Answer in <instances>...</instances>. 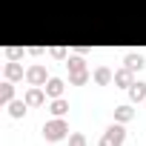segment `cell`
I'll list each match as a JSON object with an SVG mask.
<instances>
[{
    "label": "cell",
    "instance_id": "obj_9",
    "mask_svg": "<svg viewBox=\"0 0 146 146\" xmlns=\"http://www.w3.org/2000/svg\"><path fill=\"white\" fill-rule=\"evenodd\" d=\"M132 117H135L132 106H117V109H115V120H117V123H126V120H132Z\"/></svg>",
    "mask_w": 146,
    "mask_h": 146
},
{
    "label": "cell",
    "instance_id": "obj_15",
    "mask_svg": "<svg viewBox=\"0 0 146 146\" xmlns=\"http://www.w3.org/2000/svg\"><path fill=\"white\" fill-rule=\"evenodd\" d=\"M69 80L75 83V86H80V83H86V80H89V75H86V72H75V75H69Z\"/></svg>",
    "mask_w": 146,
    "mask_h": 146
},
{
    "label": "cell",
    "instance_id": "obj_12",
    "mask_svg": "<svg viewBox=\"0 0 146 146\" xmlns=\"http://www.w3.org/2000/svg\"><path fill=\"white\" fill-rule=\"evenodd\" d=\"M75 72H86V63L80 57H69V75H75Z\"/></svg>",
    "mask_w": 146,
    "mask_h": 146
},
{
    "label": "cell",
    "instance_id": "obj_17",
    "mask_svg": "<svg viewBox=\"0 0 146 146\" xmlns=\"http://www.w3.org/2000/svg\"><path fill=\"white\" fill-rule=\"evenodd\" d=\"M69 146H86V137H83L80 132H78V135H72V137H69Z\"/></svg>",
    "mask_w": 146,
    "mask_h": 146
},
{
    "label": "cell",
    "instance_id": "obj_3",
    "mask_svg": "<svg viewBox=\"0 0 146 146\" xmlns=\"http://www.w3.org/2000/svg\"><path fill=\"white\" fill-rule=\"evenodd\" d=\"M26 80H29L32 86H46V69H43V66H32V69L26 72Z\"/></svg>",
    "mask_w": 146,
    "mask_h": 146
},
{
    "label": "cell",
    "instance_id": "obj_11",
    "mask_svg": "<svg viewBox=\"0 0 146 146\" xmlns=\"http://www.w3.org/2000/svg\"><path fill=\"white\" fill-rule=\"evenodd\" d=\"M66 109H69V103H66L63 98H54V100H52V115H54V117H63Z\"/></svg>",
    "mask_w": 146,
    "mask_h": 146
},
{
    "label": "cell",
    "instance_id": "obj_10",
    "mask_svg": "<svg viewBox=\"0 0 146 146\" xmlns=\"http://www.w3.org/2000/svg\"><path fill=\"white\" fill-rule=\"evenodd\" d=\"M126 69L140 72V69H143V54H126Z\"/></svg>",
    "mask_w": 146,
    "mask_h": 146
},
{
    "label": "cell",
    "instance_id": "obj_2",
    "mask_svg": "<svg viewBox=\"0 0 146 146\" xmlns=\"http://www.w3.org/2000/svg\"><path fill=\"white\" fill-rule=\"evenodd\" d=\"M123 137H126V132H123V126H109L106 132H103V137H100V146H123Z\"/></svg>",
    "mask_w": 146,
    "mask_h": 146
},
{
    "label": "cell",
    "instance_id": "obj_7",
    "mask_svg": "<svg viewBox=\"0 0 146 146\" xmlns=\"http://www.w3.org/2000/svg\"><path fill=\"white\" fill-rule=\"evenodd\" d=\"M129 98H132V100H137V103H140V100H146V83H140V80H137V83H132V86H129Z\"/></svg>",
    "mask_w": 146,
    "mask_h": 146
},
{
    "label": "cell",
    "instance_id": "obj_6",
    "mask_svg": "<svg viewBox=\"0 0 146 146\" xmlns=\"http://www.w3.org/2000/svg\"><path fill=\"white\" fill-rule=\"evenodd\" d=\"M115 83L117 86H123V89H129L135 80H132V69H117L115 72Z\"/></svg>",
    "mask_w": 146,
    "mask_h": 146
},
{
    "label": "cell",
    "instance_id": "obj_4",
    "mask_svg": "<svg viewBox=\"0 0 146 146\" xmlns=\"http://www.w3.org/2000/svg\"><path fill=\"white\" fill-rule=\"evenodd\" d=\"M23 100H26L29 106H40V103L46 100V92H43L40 86H32V89L26 92V98H23Z\"/></svg>",
    "mask_w": 146,
    "mask_h": 146
},
{
    "label": "cell",
    "instance_id": "obj_8",
    "mask_svg": "<svg viewBox=\"0 0 146 146\" xmlns=\"http://www.w3.org/2000/svg\"><path fill=\"white\" fill-rule=\"evenodd\" d=\"M95 80H98L100 86H106V83H112V80H115V75H112L106 66H98V69H95Z\"/></svg>",
    "mask_w": 146,
    "mask_h": 146
},
{
    "label": "cell",
    "instance_id": "obj_5",
    "mask_svg": "<svg viewBox=\"0 0 146 146\" xmlns=\"http://www.w3.org/2000/svg\"><path fill=\"white\" fill-rule=\"evenodd\" d=\"M43 89H46V95H49V98H60V95H63V80H57V78H49Z\"/></svg>",
    "mask_w": 146,
    "mask_h": 146
},
{
    "label": "cell",
    "instance_id": "obj_13",
    "mask_svg": "<svg viewBox=\"0 0 146 146\" xmlns=\"http://www.w3.org/2000/svg\"><path fill=\"white\" fill-rule=\"evenodd\" d=\"M26 106H29L26 100H15L12 103V117H23L26 115Z\"/></svg>",
    "mask_w": 146,
    "mask_h": 146
},
{
    "label": "cell",
    "instance_id": "obj_1",
    "mask_svg": "<svg viewBox=\"0 0 146 146\" xmlns=\"http://www.w3.org/2000/svg\"><path fill=\"white\" fill-rule=\"evenodd\" d=\"M66 132H69V126H66V120H49L46 126H43V137L46 140H60V137H66Z\"/></svg>",
    "mask_w": 146,
    "mask_h": 146
},
{
    "label": "cell",
    "instance_id": "obj_14",
    "mask_svg": "<svg viewBox=\"0 0 146 146\" xmlns=\"http://www.w3.org/2000/svg\"><path fill=\"white\" fill-rule=\"evenodd\" d=\"M12 95H15L12 83H3V86H0V100H3V103H9V100H12Z\"/></svg>",
    "mask_w": 146,
    "mask_h": 146
},
{
    "label": "cell",
    "instance_id": "obj_16",
    "mask_svg": "<svg viewBox=\"0 0 146 146\" xmlns=\"http://www.w3.org/2000/svg\"><path fill=\"white\" fill-rule=\"evenodd\" d=\"M20 75H23V69H20L17 63H9V66H6V78H20Z\"/></svg>",
    "mask_w": 146,
    "mask_h": 146
}]
</instances>
